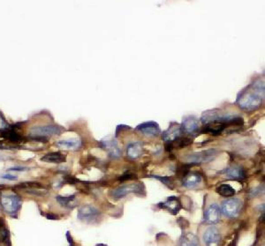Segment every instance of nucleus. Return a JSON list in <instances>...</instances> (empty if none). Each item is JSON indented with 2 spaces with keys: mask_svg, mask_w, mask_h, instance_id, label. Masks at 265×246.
Wrapping results in <instances>:
<instances>
[{
  "mask_svg": "<svg viewBox=\"0 0 265 246\" xmlns=\"http://www.w3.org/2000/svg\"><path fill=\"white\" fill-rule=\"evenodd\" d=\"M216 155H217V150L211 149V150H206L203 152L189 154L186 158V160L188 162H191V163H200V162H209V161L213 160Z\"/></svg>",
  "mask_w": 265,
  "mask_h": 246,
  "instance_id": "0eeeda50",
  "label": "nucleus"
},
{
  "mask_svg": "<svg viewBox=\"0 0 265 246\" xmlns=\"http://www.w3.org/2000/svg\"><path fill=\"white\" fill-rule=\"evenodd\" d=\"M2 223H3V220L0 219V232H1V228H2Z\"/></svg>",
  "mask_w": 265,
  "mask_h": 246,
  "instance_id": "72a5a7b5",
  "label": "nucleus"
},
{
  "mask_svg": "<svg viewBox=\"0 0 265 246\" xmlns=\"http://www.w3.org/2000/svg\"><path fill=\"white\" fill-rule=\"evenodd\" d=\"M135 176H134V175L132 174H129V173H127V174H125L123 175V176H121L120 177V180H129V179H132V178H134Z\"/></svg>",
  "mask_w": 265,
  "mask_h": 246,
  "instance_id": "cd10ccee",
  "label": "nucleus"
},
{
  "mask_svg": "<svg viewBox=\"0 0 265 246\" xmlns=\"http://www.w3.org/2000/svg\"><path fill=\"white\" fill-rule=\"evenodd\" d=\"M220 219V209L216 204H212L209 206L204 213V220L209 224L218 223Z\"/></svg>",
  "mask_w": 265,
  "mask_h": 246,
  "instance_id": "f8f14e48",
  "label": "nucleus"
},
{
  "mask_svg": "<svg viewBox=\"0 0 265 246\" xmlns=\"http://www.w3.org/2000/svg\"><path fill=\"white\" fill-rule=\"evenodd\" d=\"M46 217L48 220H56V219H57V216L55 215H52V214L47 215Z\"/></svg>",
  "mask_w": 265,
  "mask_h": 246,
  "instance_id": "2f4dec72",
  "label": "nucleus"
},
{
  "mask_svg": "<svg viewBox=\"0 0 265 246\" xmlns=\"http://www.w3.org/2000/svg\"><path fill=\"white\" fill-rule=\"evenodd\" d=\"M27 169V168H25V167H13V168L9 169V170L11 171H25Z\"/></svg>",
  "mask_w": 265,
  "mask_h": 246,
  "instance_id": "c756f323",
  "label": "nucleus"
},
{
  "mask_svg": "<svg viewBox=\"0 0 265 246\" xmlns=\"http://www.w3.org/2000/svg\"><path fill=\"white\" fill-rule=\"evenodd\" d=\"M66 159V156L60 152H52L46 154L44 156L41 158V161L45 162H51V163H61L65 162Z\"/></svg>",
  "mask_w": 265,
  "mask_h": 246,
  "instance_id": "a211bd4d",
  "label": "nucleus"
},
{
  "mask_svg": "<svg viewBox=\"0 0 265 246\" xmlns=\"http://www.w3.org/2000/svg\"><path fill=\"white\" fill-rule=\"evenodd\" d=\"M181 126L177 123H172L169 128L162 134V138L167 143H172L181 134Z\"/></svg>",
  "mask_w": 265,
  "mask_h": 246,
  "instance_id": "9d476101",
  "label": "nucleus"
},
{
  "mask_svg": "<svg viewBox=\"0 0 265 246\" xmlns=\"http://www.w3.org/2000/svg\"><path fill=\"white\" fill-rule=\"evenodd\" d=\"M136 130L146 136H150V137L157 136L161 132L158 123H156V122H152V121L140 123L136 127Z\"/></svg>",
  "mask_w": 265,
  "mask_h": 246,
  "instance_id": "9b49d317",
  "label": "nucleus"
},
{
  "mask_svg": "<svg viewBox=\"0 0 265 246\" xmlns=\"http://www.w3.org/2000/svg\"><path fill=\"white\" fill-rule=\"evenodd\" d=\"M144 191V186L140 183H135L130 185L120 186L111 191V195L115 199H122L130 193H141Z\"/></svg>",
  "mask_w": 265,
  "mask_h": 246,
  "instance_id": "20e7f679",
  "label": "nucleus"
},
{
  "mask_svg": "<svg viewBox=\"0 0 265 246\" xmlns=\"http://www.w3.org/2000/svg\"><path fill=\"white\" fill-rule=\"evenodd\" d=\"M226 120H227V118H219L217 120H214V121L206 123V126L204 127V132L212 134V135H218V134L222 133L223 130L227 126Z\"/></svg>",
  "mask_w": 265,
  "mask_h": 246,
  "instance_id": "1a4fd4ad",
  "label": "nucleus"
},
{
  "mask_svg": "<svg viewBox=\"0 0 265 246\" xmlns=\"http://www.w3.org/2000/svg\"><path fill=\"white\" fill-rule=\"evenodd\" d=\"M242 206L241 201L238 199H229L223 201L222 204V213L223 215L229 218H235L239 215Z\"/></svg>",
  "mask_w": 265,
  "mask_h": 246,
  "instance_id": "39448f33",
  "label": "nucleus"
},
{
  "mask_svg": "<svg viewBox=\"0 0 265 246\" xmlns=\"http://www.w3.org/2000/svg\"><path fill=\"white\" fill-rule=\"evenodd\" d=\"M203 241L206 246H219L221 242V235L215 227L208 228L203 234Z\"/></svg>",
  "mask_w": 265,
  "mask_h": 246,
  "instance_id": "6e6552de",
  "label": "nucleus"
},
{
  "mask_svg": "<svg viewBox=\"0 0 265 246\" xmlns=\"http://www.w3.org/2000/svg\"><path fill=\"white\" fill-rule=\"evenodd\" d=\"M202 181V176L198 173L187 175L183 180V185L187 188H194Z\"/></svg>",
  "mask_w": 265,
  "mask_h": 246,
  "instance_id": "aec40b11",
  "label": "nucleus"
},
{
  "mask_svg": "<svg viewBox=\"0 0 265 246\" xmlns=\"http://www.w3.org/2000/svg\"><path fill=\"white\" fill-rule=\"evenodd\" d=\"M198 129V120L194 117H186L182 121L181 130L188 134L195 133Z\"/></svg>",
  "mask_w": 265,
  "mask_h": 246,
  "instance_id": "2eb2a0df",
  "label": "nucleus"
},
{
  "mask_svg": "<svg viewBox=\"0 0 265 246\" xmlns=\"http://www.w3.org/2000/svg\"><path fill=\"white\" fill-rule=\"evenodd\" d=\"M179 246H200L199 239L192 232H186L180 237Z\"/></svg>",
  "mask_w": 265,
  "mask_h": 246,
  "instance_id": "f3484780",
  "label": "nucleus"
},
{
  "mask_svg": "<svg viewBox=\"0 0 265 246\" xmlns=\"http://www.w3.org/2000/svg\"><path fill=\"white\" fill-rule=\"evenodd\" d=\"M264 97V84L262 80H255L239 93L236 103L239 108L252 111L258 109Z\"/></svg>",
  "mask_w": 265,
  "mask_h": 246,
  "instance_id": "f257e3e1",
  "label": "nucleus"
},
{
  "mask_svg": "<svg viewBox=\"0 0 265 246\" xmlns=\"http://www.w3.org/2000/svg\"><path fill=\"white\" fill-rule=\"evenodd\" d=\"M2 136H3L4 138L9 139V141L15 142V143L21 142V140H22V138H21V136L18 133H16L12 129H9V130L5 131V133H2Z\"/></svg>",
  "mask_w": 265,
  "mask_h": 246,
  "instance_id": "5701e85b",
  "label": "nucleus"
},
{
  "mask_svg": "<svg viewBox=\"0 0 265 246\" xmlns=\"http://www.w3.org/2000/svg\"><path fill=\"white\" fill-rule=\"evenodd\" d=\"M100 215H101L100 211L94 205H85L79 208L77 217L79 220H82V221L90 222V221L97 220Z\"/></svg>",
  "mask_w": 265,
  "mask_h": 246,
  "instance_id": "423d86ee",
  "label": "nucleus"
},
{
  "mask_svg": "<svg viewBox=\"0 0 265 246\" xmlns=\"http://www.w3.org/2000/svg\"><path fill=\"white\" fill-rule=\"evenodd\" d=\"M150 176L153 177V178H156L157 180H160L164 185H170L172 184V179L170 177H167V176Z\"/></svg>",
  "mask_w": 265,
  "mask_h": 246,
  "instance_id": "a878e982",
  "label": "nucleus"
},
{
  "mask_svg": "<svg viewBox=\"0 0 265 246\" xmlns=\"http://www.w3.org/2000/svg\"><path fill=\"white\" fill-rule=\"evenodd\" d=\"M217 192L223 197H232L235 194V190L229 185H222L217 189Z\"/></svg>",
  "mask_w": 265,
  "mask_h": 246,
  "instance_id": "4be33fe9",
  "label": "nucleus"
},
{
  "mask_svg": "<svg viewBox=\"0 0 265 246\" xmlns=\"http://www.w3.org/2000/svg\"><path fill=\"white\" fill-rule=\"evenodd\" d=\"M2 178L4 179H7V180H16L17 179V176H12V175H3L1 176Z\"/></svg>",
  "mask_w": 265,
  "mask_h": 246,
  "instance_id": "c85d7f7f",
  "label": "nucleus"
},
{
  "mask_svg": "<svg viewBox=\"0 0 265 246\" xmlns=\"http://www.w3.org/2000/svg\"><path fill=\"white\" fill-rule=\"evenodd\" d=\"M96 246H108L107 244H96Z\"/></svg>",
  "mask_w": 265,
  "mask_h": 246,
  "instance_id": "473e14b6",
  "label": "nucleus"
},
{
  "mask_svg": "<svg viewBox=\"0 0 265 246\" xmlns=\"http://www.w3.org/2000/svg\"><path fill=\"white\" fill-rule=\"evenodd\" d=\"M103 147L108 151L112 158H118L121 155V151L113 138H106L105 140H103Z\"/></svg>",
  "mask_w": 265,
  "mask_h": 246,
  "instance_id": "4468645a",
  "label": "nucleus"
},
{
  "mask_svg": "<svg viewBox=\"0 0 265 246\" xmlns=\"http://www.w3.org/2000/svg\"><path fill=\"white\" fill-rule=\"evenodd\" d=\"M64 181H65L66 184H72V185H73V184H76L79 180L77 179V178L72 176H66L64 177Z\"/></svg>",
  "mask_w": 265,
  "mask_h": 246,
  "instance_id": "bb28decb",
  "label": "nucleus"
},
{
  "mask_svg": "<svg viewBox=\"0 0 265 246\" xmlns=\"http://www.w3.org/2000/svg\"><path fill=\"white\" fill-rule=\"evenodd\" d=\"M66 237H67V240L68 242H69V244H70V246H75V244H74V242H73V237H72V236L70 235V233H69V232L66 233Z\"/></svg>",
  "mask_w": 265,
  "mask_h": 246,
  "instance_id": "7c9ffc66",
  "label": "nucleus"
},
{
  "mask_svg": "<svg viewBox=\"0 0 265 246\" xmlns=\"http://www.w3.org/2000/svg\"><path fill=\"white\" fill-rule=\"evenodd\" d=\"M58 147L61 148H69V149H75L78 148L81 146V140L78 138H70V139H66V140H60L56 143Z\"/></svg>",
  "mask_w": 265,
  "mask_h": 246,
  "instance_id": "412c9836",
  "label": "nucleus"
},
{
  "mask_svg": "<svg viewBox=\"0 0 265 246\" xmlns=\"http://www.w3.org/2000/svg\"><path fill=\"white\" fill-rule=\"evenodd\" d=\"M224 175L228 178L237 180H243L247 176L244 169H242L241 167H239V166H233L231 168L225 169Z\"/></svg>",
  "mask_w": 265,
  "mask_h": 246,
  "instance_id": "dca6fc26",
  "label": "nucleus"
},
{
  "mask_svg": "<svg viewBox=\"0 0 265 246\" xmlns=\"http://www.w3.org/2000/svg\"><path fill=\"white\" fill-rule=\"evenodd\" d=\"M193 140L192 138H177L176 140H174L172 144V147H177L179 148H181V147H187L188 145L192 144Z\"/></svg>",
  "mask_w": 265,
  "mask_h": 246,
  "instance_id": "393cba45",
  "label": "nucleus"
},
{
  "mask_svg": "<svg viewBox=\"0 0 265 246\" xmlns=\"http://www.w3.org/2000/svg\"><path fill=\"white\" fill-rule=\"evenodd\" d=\"M158 206L160 208H165L169 212H171L172 215H176L179 213V211L181 209L180 202L174 196L169 197L166 201H164L163 203H159Z\"/></svg>",
  "mask_w": 265,
  "mask_h": 246,
  "instance_id": "ddd939ff",
  "label": "nucleus"
},
{
  "mask_svg": "<svg viewBox=\"0 0 265 246\" xmlns=\"http://www.w3.org/2000/svg\"><path fill=\"white\" fill-rule=\"evenodd\" d=\"M56 200L61 205L70 206L71 204L73 203V200H75V196L74 195H70V196H60V195H58L56 197Z\"/></svg>",
  "mask_w": 265,
  "mask_h": 246,
  "instance_id": "b1692460",
  "label": "nucleus"
},
{
  "mask_svg": "<svg viewBox=\"0 0 265 246\" xmlns=\"http://www.w3.org/2000/svg\"><path fill=\"white\" fill-rule=\"evenodd\" d=\"M142 154V145L140 142H133L127 146L126 154L130 159H137Z\"/></svg>",
  "mask_w": 265,
  "mask_h": 246,
  "instance_id": "6ab92c4d",
  "label": "nucleus"
},
{
  "mask_svg": "<svg viewBox=\"0 0 265 246\" xmlns=\"http://www.w3.org/2000/svg\"><path fill=\"white\" fill-rule=\"evenodd\" d=\"M0 201L4 210L9 215H15L21 206V198L13 193L2 194Z\"/></svg>",
  "mask_w": 265,
  "mask_h": 246,
  "instance_id": "7ed1b4c3",
  "label": "nucleus"
},
{
  "mask_svg": "<svg viewBox=\"0 0 265 246\" xmlns=\"http://www.w3.org/2000/svg\"><path fill=\"white\" fill-rule=\"evenodd\" d=\"M63 132V129L57 125H44L31 129L30 133L34 139H40V141H47L48 136L59 135Z\"/></svg>",
  "mask_w": 265,
  "mask_h": 246,
  "instance_id": "f03ea898",
  "label": "nucleus"
}]
</instances>
